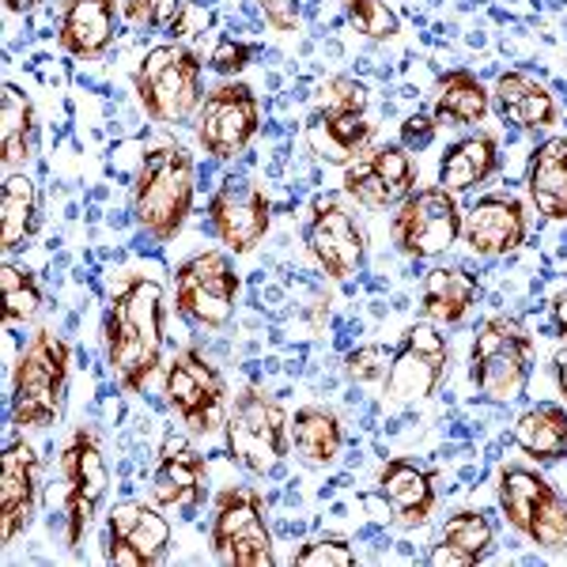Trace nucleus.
<instances>
[{
	"label": "nucleus",
	"instance_id": "f257e3e1",
	"mask_svg": "<svg viewBox=\"0 0 567 567\" xmlns=\"http://www.w3.org/2000/svg\"><path fill=\"white\" fill-rule=\"evenodd\" d=\"M106 360L117 382L136 393L163 360V284L133 277L103 318Z\"/></svg>",
	"mask_w": 567,
	"mask_h": 567
},
{
	"label": "nucleus",
	"instance_id": "f03ea898",
	"mask_svg": "<svg viewBox=\"0 0 567 567\" xmlns=\"http://www.w3.org/2000/svg\"><path fill=\"white\" fill-rule=\"evenodd\" d=\"M194 159L182 144L144 155L133 186V216L155 243H171L194 208Z\"/></svg>",
	"mask_w": 567,
	"mask_h": 567
},
{
	"label": "nucleus",
	"instance_id": "7ed1b4c3",
	"mask_svg": "<svg viewBox=\"0 0 567 567\" xmlns=\"http://www.w3.org/2000/svg\"><path fill=\"white\" fill-rule=\"evenodd\" d=\"M69 386V344L50 329L27 341L12 374V420L16 427H50L61 413Z\"/></svg>",
	"mask_w": 567,
	"mask_h": 567
},
{
	"label": "nucleus",
	"instance_id": "20e7f679",
	"mask_svg": "<svg viewBox=\"0 0 567 567\" xmlns=\"http://www.w3.org/2000/svg\"><path fill=\"white\" fill-rule=\"evenodd\" d=\"M136 95L152 122H186L200 106V58L186 45H155L136 69Z\"/></svg>",
	"mask_w": 567,
	"mask_h": 567
},
{
	"label": "nucleus",
	"instance_id": "39448f33",
	"mask_svg": "<svg viewBox=\"0 0 567 567\" xmlns=\"http://www.w3.org/2000/svg\"><path fill=\"white\" fill-rule=\"evenodd\" d=\"M529 360H534V337L518 318H488L473 341V382L492 401H515L526 393Z\"/></svg>",
	"mask_w": 567,
	"mask_h": 567
},
{
	"label": "nucleus",
	"instance_id": "423d86ee",
	"mask_svg": "<svg viewBox=\"0 0 567 567\" xmlns=\"http://www.w3.org/2000/svg\"><path fill=\"white\" fill-rule=\"evenodd\" d=\"M291 420L280 401L265 398L261 390H243L235 398V413L227 420V454L250 473H277L288 454Z\"/></svg>",
	"mask_w": 567,
	"mask_h": 567
},
{
	"label": "nucleus",
	"instance_id": "0eeeda50",
	"mask_svg": "<svg viewBox=\"0 0 567 567\" xmlns=\"http://www.w3.org/2000/svg\"><path fill=\"white\" fill-rule=\"evenodd\" d=\"M462 235V208L443 186L413 189L390 219V239L409 258H439Z\"/></svg>",
	"mask_w": 567,
	"mask_h": 567
},
{
	"label": "nucleus",
	"instance_id": "6e6552de",
	"mask_svg": "<svg viewBox=\"0 0 567 567\" xmlns=\"http://www.w3.org/2000/svg\"><path fill=\"white\" fill-rule=\"evenodd\" d=\"M239 296V272L227 254L205 250L186 265H178L175 277V303L178 315L197 329H224L235 315Z\"/></svg>",
	"mask_w": 567,
	"mask_h": 567
},
{
	"label": "nucleus",
	"instance_id": "1a4fd4ad",
	"mask_svg": "<svg viewBox=\"0 0 567 567\" xmlns=\"http://www.w3.org/2000/svg\"><path fill=\"white\" fill-rule=\"evenodd\" d=\"M61 477H65V511H61L65 515V542L80 545V537H84L110 488L103 446H99V435L91 427H80L69 439L65 454H61Z\"/></svg>",
	"mask_w": 567,
	"mask_h": 567
},
{
	"label": "nucleus",
	"instance_id": "9d476101",
	"mask_svg": "<svg viewBox=\"0 0 567 567\" xmlns=\"http://www.w3.org/2000/svg\"><path fill=\"white\" fill-rule=\"evenodd\" d=\"M224 374L205 360L197 349H186L167 368V401L194 432H219L227 424L224 409Z\"/></svg>",
	"mask_w": 567,
	"mask_h": 567
},
{
	"label": "nucleus",
	"instance_id": "9b49d317",
	"mask_svg": "<svg viewBox=\"0 0 567 567\" xmlns=\"http://www.w3.org/2000/svg\"><path fill=\"white\" fill-rule=\"evenodd\" d=\"M258 117L261 106L254 99V87L246 84H219L205 95L200 103V148H205L213 159H231V155L246 152V144L258 133Z\"/></svg>",
	"mask_w": 567,
	"mask_h": 567
},
{
	"label": "nucleus",
	"instance_id": "f8f14e48",
	"mask_svg": "<svg viewBox=\"0 0 567 567\" xmlns=\"http://www.w3.org/2000/svg\"><path fill=\"white\" fill-rule=\"evenodd\" d=\"M208 231L231 254H250L269 231V200L254 182L235 175L224 178V186L208 200Z\"/></svg>",
	"mask_w": 567,
	"mask_h": 567
},
{
	"label": "nucleus",
	"instance_id": "ddd939ff",
	"mask_svg": "<svg viewBox=\"0 0 567 567\" xmlns=\"http://www.w3.org/2000/svg\"><path fill=\"white\" fill-rule=\"evenodd\" d=\"M307 250L322 265L326 277L333 280L360 272L363 258H368V243H363V231L355 227L352 213H344L333 200H318L315 205V219L307 227Z\"/></svg>",
	"mask_w": 567,
	"mask_h": 567
},
{
	"label": "nucleus",
	"instance_id": "4468645a",
	"mask_svg": "<svg viewBox=\"0 0 567 567\" xmlns=\"http://www.w3.org/2000/svg\"><path fill=\"white\" fill-rule=\"evenodd\" d=\"M39 496V454L27 439L4 446L0 454V542L12 545L31 523Z\"/></svg>",
	"mask_w": 567,
	"mask_h": 567
},
{
	"label": "nucleus",
	"instance_id": "2eb2a0df",
	"mask_svg": "<svg viewBox=\"0 0 567 567\" xmlns=\"http://www.w3.org/2000/svg\"><path fill=\"white\" fill-rule=\"evenodd\" d=\"M462 235L477 258H499L523 246L526 213L511 194H484L462 219Z\"/></svg>",
	"mask_w": 567,
	"mask_h": 567
},
{
	"label": "nucleus",
	"instance_id": "dca6fc26",
	"mask_svg": "<svg viewBox=\"0 0 567 567\" xmlns=\"http://www.w3.org/2000/svg\"><path fill=\"white\" fill-rule=\"evenodd\" d=\"M371 122L363 117V110H349V106H322L307 125V141L310 152L326 163H337V167H349L352 159H360V152L371 144Z\"/></svg>",
	"mask_w": 567,
	"mask_h": 567
},
{
	"label": "nucleus",
	"instance_id": "f3484780",
	"mask_svg": "<svg viewBox=\"0 0 567 567\" xmlns=\"http://www.w3.org/2000/svg\"><path fill=\"white\" fill-rule=\"evenodd\" d=\"M114 0H65L61 4V50L72 58H99L114 42Z\"/></svg>",
	"mask_w": 567,
	"mask_h": 567
},
{
	"label": "nucleus",
	"instance_id": "a211bd4d",
	"mask_svg": "<svg viewBox=\"0 0 567 567\" xmlns=\"http://www.w3.org/2000/svg\"><path fill=\"white\" fill-rule=\"evenodd\" d=\"M379 492L382 499L398 511V523L401 526H420L427 523L435 507V484L427 477L420 465L405 462V458H393L382 465V477H379Z\"/></svg>",
	"mask_w": 567,
	"mask_h": 567
},
{
	"label": "nucleus",
	"instance_id": "6ab92c4d",
	"mask_svg": "<svg viewBox=\"0 0 567 567\" xmlns=\"http://www.w3.org/2000/svg\"><path fill=\"white\" fill-rule=\"evenodd\" d=\"M499 167V144L496 136L477 133V136H465L454 148H446L443 163H439V186L446 194H470L473 186H481L484 178H492Z\"/></svg>",
	"mask_w": 567,
	"mask_h": 567
},
{
	"label": "nucleus",
	"instance_id": "aec40b11",
	"mask_svg": "<svg viewBox=\"0 0 567 567\" xmlns=\"http://www.w3.org/2000/svg\"><path fill=\"white\" fill-rule=\"evenodd\" d=\"M529 197L548 219H567V136H548L529 159Z\"/></svg>",
	"mask_w": 567,
	"mask_h": 567
},
{
	"label": "nucleus",
	"instance_id": "412c9836",
	"mask_svg": "<svg viewBox=\"0 0 567 567\" xmlns=\"http://www.w3.org/2000/svg\"><path fill=\"white\" fill-rule=\"evenodd\" d=\"M291 446H296V458L303 465H315L322 470L341 454L344 446V427H341V416L333 409H322V405H307L291 416Z\"/></svg>",
	"mask_w": 567,
	"mask_h": 567
},
{
	"label": "nucleus",
	"instance_id": "4be33fe9",
	"mask_svg": "<svg viewBox=\"0 0 567 567\" xmlns=\"http://www.w3.org/2000/svg\"><path fill=\"white\" fill-rule=\"evenodd\" d=\"M477 299V277L465 269H432L424 277L420 315L435 326H458Z\"/></svg>",
	"mask_w": 567,
	"mask_h": 567
},
{
	"label": "nucleus",
	"instance_id": "5701e85b",
	"mask_svg": "<svg viewBox=\"0 0 567 567\" xmlns=\"http://www.w3.org/2000/svg\"><path fill=\"white\" fill-rule=\"evenodd\" d=\"M515 446L534 462H556L567 454V409L553 405V401H542V405L526 409L523 416L515 420Z\"/></svg>",
	"mask_w": 567,
	"mask_h": 567
},
{
	"label": "nucleus",
	"instance_id": "b1692460",
	"mask_svg": "<svg viewBox=\"0 0 567 567\" xmlns=\"http://www.w3.org/2000/svg\"><path fill=\"white\" fill-rule=\"evenodd\" d=\"M110 537H122V542L136 545L148 564H163L171 548V523L167 515H159L148 503H117L114 515H110Z\"/></svg>",
	"mask_w": 567,
	"mask_h": 567
},
{
	"label": "nucleus",
	"instance_id": "393cba45",
	"mask_svg": "<svg viewBox=\"0 0 567 567\" xmlns=\"http://www.w3.org/2000/svg\"><path fill=\"white\" fill-rule=\"evenodd\" d=\"M205 496V462L197 451L182 454H159V470L152 477V499L159 507H186L194 511V503Z\"/></svg>",
	"mask_w": 567,
	"mask_h": 567
},
{
	"label": "nucleus",
	"instance_id": "a878e982",
	"mask_svg": "<svg viewBox=\"0 0 567 567\" xmlns=\"http://www.w3.org/2000/svg\"><path fill=\"white\" fill-rule=\"evenodd\" d=\"M265 523V503L258 488H227L224 496L216 499V515H213V529H208V542H213V553L224 560L227 548L235 545V537H243L246 529Z\"/></svg>",
	"mask_w": 567,
	"mask_h": 567
},
{
	"label": "nucleus",
	"instance_id": "bb28decb",
	"mask_svg": "<svg viewBox=\"0 0 567 567\" xmlns=\"http://www.w3.org/2000/svg\"><path fill=\"white\" fill-rule=\"evenodd\" d=\"M446 374V355H427L401 341V349L393 352L390 371H386V393L398 401L405 398H427Z\"/></svg>",
	"mask_w": 567,
	"mask_h": 567
},
{
	"label": "nucleus",
	"instance_id": "cd10ccee",
	"mask_svg": "<svg viewBox=\"0 0 567 567\" xmlns=\"http://www.w3.org/2000/svg\"><path fill=\"white\" fill-rule=\"evenodd\" d=\"M488 91L473 72L454 69L439 80V99H435V122L439 125H477L488 117Z\"/></svg>",
	"mask_w": 567,
	"mask_h": 567
},
{
	"label": "nucleus",
	"instance_id": "c85d7f7f",
	"mask_svg": "<svg viewBox=\"0 0 567 567\" xmlns=\"http://www.w3.org/2000/svg\"><path fill=\"white\" fill-rule=\"evenodd\" d=\"M548 496H553V484H548L542 473L523 470V465H507V470L499 473V511L518 534H526L537 507H542Z\"/></svg>",
	"mask_w": 567,
	"mask_h": 567
},
{
	"label": "nucleus",
	"instance_id": "c756f323",
	"mask_svg": "<svg viewBox=\"0 0 567 567\" xmlns=\"http://www.w3.org/2000/svg\"><path fill=\"white\" fill-rule=\"evenodd\" d=\"M0 239L4 250H20L27 235L39 227V194L34 182L27 175H8L4 189H0Z\"/></svg>",
	"mask_w": 567,
	"mask_h": 567
},
{
	"label": "nucleus",
	"instance_id": "7c9ffc66",
	"mask_svg": "<svg viewBox=\"0 0 567 567\" xmlns=\"http://www.w3.org/2000/svg\"><path fill=\"white\" fill-rule=\"evenodd\" d=\"M0 148H4V167H16L34 152V110L16 84L0 91Z\"/></svg>",
	"mask_w": 567,
	"mask_h": 567
},
{
	"label": "nucleus",
	"instance_id": "2f4dec72",
	"mask_svg": "<svg viewBox=\"0 0 567 567\" xmlns=\"http://www.w3.org/2000/svg\"><path fill=\"white\" fill-rule=\"evenodd\" d=\"M443 542L458 548L470 564H481L492 553V545H496V529H492V523L481 511H458V515L446 518Z\"/></svg>",
	"mask_w": 567,
	"mask_h": 567
},
{
	"label": "nucleus",
	"instance_id": "473e14b6",
	"mask_svg": "<svg viewBox=\"0 0 567 567\" xmlns=\"http://www.w3.org/2000/svg\"><path fill=\"white\" fill-rule=\"evenodd\" d=\"M0 288H4V322L8 326H23L39 315L42 291L31 272L16 269V265H4V269H0Z\"/></svg>",
	"mask_w": 567,
	"mask_h": 567
},
{
	"label": "nucleus",
	"instance_id": "72a5a7b5",
	"mask_svg": "<svg viewBox=\"0 0 567 567\" xmlns=\"http://www.w3.org/2000/svg\"><path fill=\"white\" fill-rule=\"evenodd\" d=\"M526 537L537 548H548V553H560V548H567V499L556 488H553V496L537 507Z\"/></svg>",
	"mask_w": 567,
	"mask_h": 567
},
{
	"label": "nucleus",
	"instance_id": "f704fd0d",
	"mask_svg": "<svg viewBox=\"0 0 567 567\" xmlns=\"http://www.w3.org/2000/svg\"><path fill=\"white\" fill-rule=\"evenodd\" d=\"M344 194L355 197L368 208H386V205H393V200H405L398 189L390 186V182H382L379 175H374L371 163L363 159V155L355 163H349V171H344Z\"/></svg>",
	"mask_w": 567,
	"mask_h": 567
},
{
	"label": "nucleus",
	"instance_id": "c9c22d12",
	"mask_svg": "<svg viewBox=\"0 0 567 567\" xmlns=\"http://www.w3.org/2000/svg\"><path fill=\"white\" fill-rule=\"evenodd\" d=\"M363 159H368L374 175H379L382 182H390V186L398 189L401 197L413 194L416 171H413V159H409L405 144H379V148H371L368 155H363Z\"/></svg>",
	"mask_w": 567,
	"mask_h": 567
},
{
	"label": "nucleus",
	"instance_id": "e433bc0d",
	"mask_svg": "<svg viewBox=\"0 0 567 567\" xmlns=\"http://www.w3.org/2000/svg\"><path fill=\"white\" fill-rule=\"evenodd\" d=\"M182 12H186V0H122V16L136 31L163 27V34H167L178 23Z\"/></svg>",
	"mask_w": 567,
	"mask_h": 567
},
{
	"label": "nucleus",
	"instance_id": "4c0bfd02",
	"mask_svg": "<svg viewBox=\"0 0 567 567\" xmlns=\"http://www.w3.org/2000/svg\"><path fill=\"white\" fill-rule=\"evenodd\" d=\"M349 20L355 31H363L368 39H393L398 34V12L386 8L382 0H349Z\"/></svg>",
	"mask_w": 567,
	"mask_h": 567
},
{
	"label": "nucleus",
	"instance_id": "58836bf2",
	"mask_svg": "<svg viewBox=\"0 0 567 567\" xmlns=\"http://www.w3.org/2000/svg\"><path fill=\"white\" fill-rule=\"evenodd\" d=\"M224 560L239 564V567H272L277 564V556H272V537H269V529H265V523L246 529L243 537H235V545L227 548Z\"/></svg>",
	"mask_w": 567,
	"mask_h": 567
},
{
	"label": "nucleus",
	"instance_id": "ea45409f",
	"mask_svg": "<svg viewBox=\"0 0 567 567\" xmlns=\"http://www.w3.org/2000/svg\"><path fill=\"white\" fill-rule=\"evenodd\" d=\"M291 564H299V567H352L355 553L344 537H318V542L299 548V553L291 556Z\"/></svg>",
	"mask_w": 567,
	"mask_h": 567
},
{
	"label": "nucleus",
	"instance_id": "a19ab883",
	"mask_svg": "<svg viewBox=\"0 0 567 567\" xmlns=\"http://www.w3.org/2000/svg\"><path fill=\"white\" fill-rule=\"evenodd\" d=\"M393 352L382 344H360L355 352H349L344 360V379L349 382H386Z\"/></svg>",
	"mask_w": 567,
	"mask_h": 567
},
{
	"label": "nucleus",
	"instance_id": "79ce46f5",
	"mask_svg": "<svg viewBox=\"0 0 567 567\" xmlns=\"http://www.w3.org/2000/svg\"><path fill=\"white\" fill-rule=\"evenodd\" d=\"M511 117H515L523 130H548V125H556V103L553 95H548L545 87H529L523 99L515 103V110H511Z\"/></svg>",
	"mask_w": 567,
	"mask_h": 567
},
{
	"label": "nucleus",
	"instance_id": "37998d69",
	"mask_svg": "<svg viewBox=\"0 0 567 567\" xmlns=\"http://www.w3.org/2000/svg\"><path fill=\"white\" fill-rule=\"evenodd\" d=\"M322 91H326V106L368 110V99H371L368 84H360V80H352V76H333Z\"/></svg>",
	"mask_w": 567,
	"mask_h": 567
},
{
	"label": "nucleus",
	"instance_id": "c03bdc74",
	"mask_svg": "<svg viewBox=\"0 0 567 567\" xmlns=\"http://www.w3.org/2000/svg\"><path fill=\"white\" fill-rule=\"evenodd\" d=\"M250 65V45L235 42V39H224L213 50V58H208V69L219 72V76H235V72H243Z\"/></svg>",
	"mask_w": 567,
	"mask_h": 567
},
{
	"label": "nucleus",
	"instance_id": "a18cd8bd",
	"mask_svg": "<svg viewBox=\"0 0 567 567\" xmlns=\"http://www.w3.org/2000/svg\"><path fill=\"white\" fill-rule=\"evenodd\" d=\"M435 130H439V122L435 117H427V114H409L405 122H401V144H405L409 152H424L427 144L435 141Z\"/></svg>",
	"mask_w": 567,
	"mask_h": 567
},
{
	"label": "nucleus",
	"instance_id": "49530a36",
	"mask_svg": "<svg viewBox=\"0 0 567 567\" xmlns=\"http://www.w3.org/2000/svg\"><path fill=\"white\" fill-rule=\"evenodd\" d=\"M529 87H534V84H529L523 72H503V76L496 80V103H499V114L507 117L511 110H515V103L526 95Z\"/></svg>",
	"mask_w": 567,
	"mask_h": 567
},
{
	"label": "nucleus",
	"instance_id": "de8ad7c7",
	"mask_svg": "<svg viewBox=\"0 0 567 567\" xmlns=\"http://www.w3.org/2000/svg\"><path fill=\"white\" fill-rule=\"evenodd\" d=\"M261 12L272 31H291L299 20V0H261Z\"/></svg>",
	"mask_w": 567,
	"mask_h": 567
},
{
	"label": "nucleus",
	"instance_id": "09e8293b",
	"mask_svg": "<svg viewBox=\"0 0 567 567\" xmlns=\"http://www.w3.org/2000/svg\"><path fill=\"white\" fill-rule=\"evenodd\" d=\"M110 564L117 567H148V560H144V553L130 542H122V537H110V548H106Z\"/></svg>",
	"mask_w": 567,
	"mask_h": 567
},
{
	"label": "nucleus",
	"instance_id": "8fccbe9b",
	"mask_svg": "<svg viewBox=\"0 0 567 567\" xmlns=\"http://www.w3.org/2000/svg\"><path fill=\"white\" fill-rule=\"evenodd\" d=\"M427 564H435V567H473L465 556L458 553L454 545H446V542H439L432 553H427Z\"/></svg>",
	"mask_w": 567,
	"mask_h": 567
},
{
	"label": "nucleus",
	"instance_id": "3c124183",
	"mask_svg": "<svg viewBox=\"0 0 567 567\" xmlns=\"http://www.w3.org/2000/svg\"><path fill=\"white\" fill-rule=\"evenodd\" d=\"M553 371H556V382H560V393H564L567 390V349L553 355Z\"/></svg>",
	"mask_w": 567,
	"mask_h": 567
},
{
	"label": "nucleus",
	"instance_id": "603ef678",
	"mask_svg": "<svg viewBox=\"0 0 567 567\" xmlns=\"http://www.w3.org/2000/svg\"><path fill=\"white\" fill-rule=\"evenodd\" d=\"M553 322H556V329H560V337H567V296H560L553 303Z\"/></svg>",
	"mask_w": 567,
	"mask_h": 567
},
{
	"label": "nucleus",
	"instance_id": "864d4df0",
	"mask_svg": "<svg viewBox=\"0 0 567 567\" xmlns=\"http://www.w3.org/2000/svg\"><path fill=\"white\" fill-rule=\"evenodd\" d=\"M39 8V0H8V12H31Z\"/></svg>",
	"mask_w": 567,
	"mask_h": 567
},
{
	"label": "nucleus",
	"instance_id": "5fc2aeb1",
	"mask_svg": "<svg viewBox=\"0 0 567 567\" xmlns=\"http://www.w3.org/2000/svg\"><path fill=\"white\" fill-rule=\"evenodd\" d=\"M564 398H567V390H564Z\"/></svg>",
	"mask_w": 567,
	"mask_h": 567
}]
</instances>
